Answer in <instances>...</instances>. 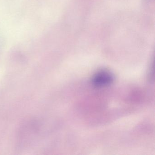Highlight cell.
Returning <instances> with one entry per match:
<instances>
[{"label": "cell", "instance_id": "1", "mask_svg": "<svg viewBox=\"0 0 155 155\" xmlns=\"http://www.w3.org/2000/svg\"><path fill=\"white\" fill-rule=\"evenodd\" d=\"M114 81L113 74L107 70H101L93 76L92 82L94 86L98 87H107L111 84Z\"/></svg>", "mask_w": 155, "mask_h": 155}]
</instances>
